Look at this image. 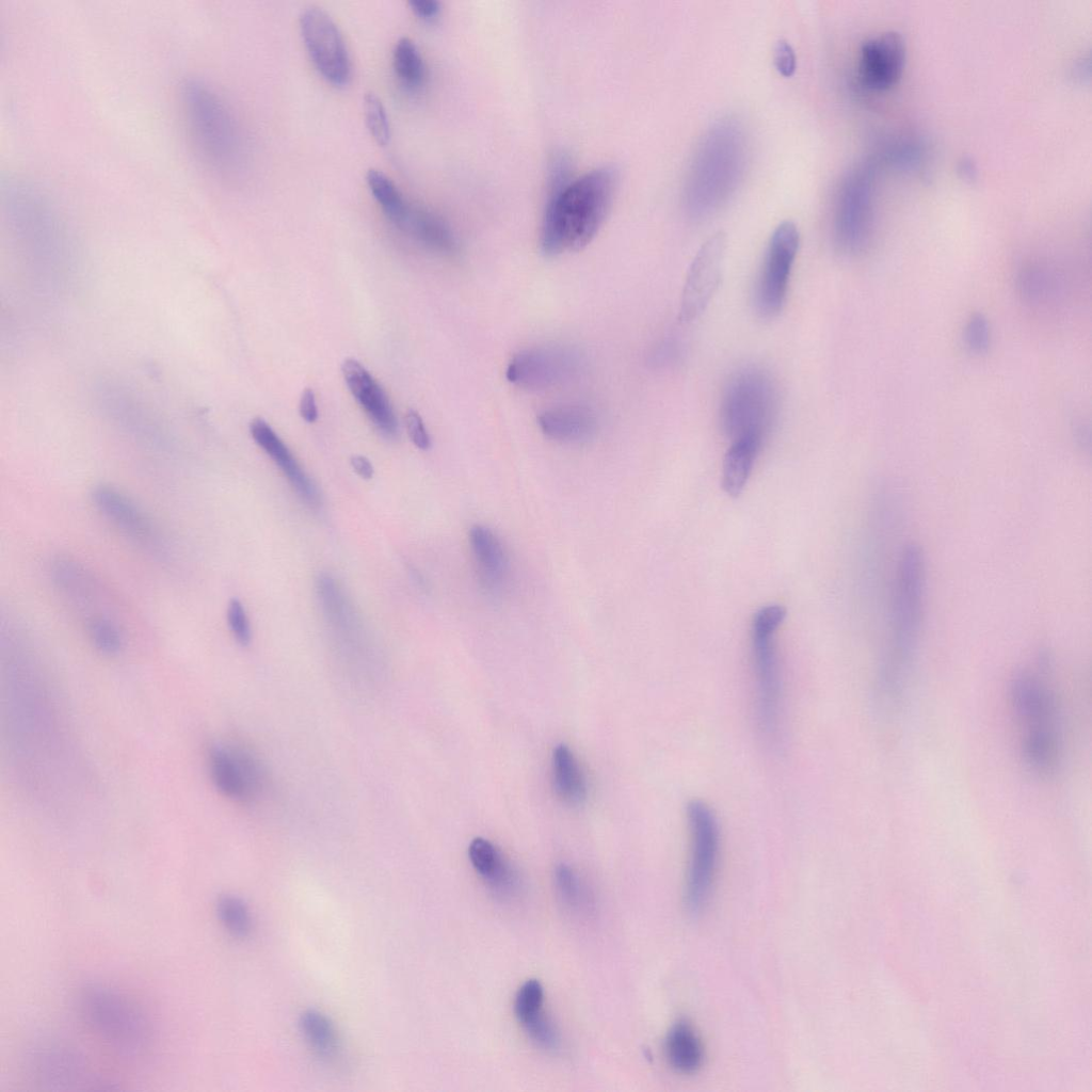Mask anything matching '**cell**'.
I'll return each mask as SVG.
<instances>
[{"mask_svg": "<svg viewBox=\"0 0 1092 1092\" xmlns=\"http://www.w3.org/2000/svg\"><path fill=\"white\" fill-rule=\"evenodd\" d=\"M614 188L615 175L609 167L557 184L542 223L543 253L558 256L588 245L606 220Z\"/></svg>", "mask_w": 1092, "mask_h": 1092, "instance_id": "1", "label": "cell"}, {"mask_svg": "<svg viewBox=\"0 0 1092 1092\" xmlns=\"http://www.w3.org/2000/svg\"><path fill=\"white\" fill-rule=\"evenodd\" d=\"M743 129L733 118H721L703 136L686 178L684 204L693 219L714 213L735 191L746 159Z\"/></svg>", "mask_w": 1092, "mask_h": 1092, "instance_id": "2", "label": "cell"}, {"mask_svg": "<svg viewBox=\"0 0 1092 1092\" xmlns=\"http://www.w3.org/2000/svg\"><path fill=\"white\" fill-rule=\"evenodd\" d=\"M924 597V557L917 546L910 545L898 562L892 597L890 640L879 678L881 695L892 702L902 691L917 647Z\"/></svg>", "mask_w": 1092, "mask_h": 1092, "instance_id": "3", "label": "cell"}, {"mask_svg": "<svg viewBox=\"0 0 1092 1092\" xmlns=\"http://www.w3.org/2000/svg\"><path fill=\"white\" fill-rule=\"evenodd\" d=\"M180 109L192 148L208 170L225 174L241 158V141L229 109L207 82L191 78L180 89Z\"/></svg>", "mask_w": 1092, "mask_h": 1092, "instance_id": "4", "label": "cell"}, {"mask_svg": "<svg viewBox=\"0 0 1092 1092\" xmlns=\"http://www.w3.org/2000/svg\"><path fill=\"white\" fill-rule=\"evenodd\" d=\"M1013 710L1022 725V749L1027 765L1037 773H1054L1060 760V735L1056 700L1048 685L1034 673H1018L1010 686Z\"/></svg>", "mask_w": 1092, "mask_h": 1092, "instance_id": "5", "label": "cell"}, {"mask_svg": "<svg viewBox=\"0 0 1092 1092\" xmlns=\"http://www.w3.org/2000/svg\"><path fill=\"white\" fill-rule=\"evenodd\" d=\"M79 1011L90 1030L119 1056L139 1057L150 1045L147 1017L116 990L103 985L85 987L79 996Z\"/></svg>", "mask_w": 1092, "mask_h": 1092, "instance_id": "6", "label": "cell"}, {"mask_svg": "<svg viewBox=\"0 0 1092 1092\" xmlns=\"http://www.w3.org/2000/svg\"><path fill=\"white\" fill-rule=\"evenodd\" d=\"M777 413V394L764 370L748 367L729 380L721 402V424L733 440H764Z\"/></svg>", "mask_w": 1092, "mask_h": 1092, "instance_id": "7", "label": "cell"}, {"mask_svg": "<svg viewBox=\"0 0 1092 1092\" xmlns=\"http://www.w3.org/2000/svg\"><path fill=\"white\" fill-rule=\"evenodd\" d=\"M689 854L686 876V904L691 913L701 912L709 901L720 858V824L713 809L703 800L686 806Z\"/></svg>", "mask_w": 1092, "mask_h": 1092, "instance_id": "8", "label": "cell"}, {"mask_svg": "<svg viewBox=\"0 0 1092 1092\" xmlns=\"http://www.w3.org/2000/svg\"><path fill=\"white\" fill-rule=\"evenodd\" d=\"M876 167L864 163L848 173L839 189L834 216V238L846 255L863 252L870 240L873 223Z\"/></svg>", "mask_w": 1092, "mask_h": 1092, "instance_id": "9", "label": "cell"}, {"mask_svg": "<svg viewBox=\"0 0 1092 1092\" xmlns=\"http://www.w3.org/2000/svg\"><path fill=\"white\" fill-rule=\"evenodd\" d=\"M800 245V232L791 221L780 223L772 232L756 284L755 305L765 318L783 308L792 266Z\"/></svg>", "mask_w": 1092, "mask_h": 1092, "instance_id": "10", "label": "cell"}, {"mask_svg": "<svg viewBox=\"0 0 1092 1092\" xmlns=\"http://www.w3.org/2000/svg\"><path fill=\"white\" fill-rule=\"evenodd\" d=\"M299 20L304 45L317 70L330 83L346 85L351 78V61L336 22L318 6L305 7Z\"/></svg>", "mask_w": 1092, "mask_h": 1092, "instance_id": "11", "label": "cell"}, {"mask_svg": "<svg viewBox=\"0 0 1092 1092\" xmlns=\"http://www.w3.org/2000/svg\"><path fill=\"white\" fill-rule=\"evenodd\" d=\"M581 363L579 353L572 348L534 347L513 356L507 368V379L521 388L547 389L573 379Z\"/></svg>", "mask_w": 1092, "mask_h": 1092, "instance_id": "12", "label": "cell"}, {"mask_svg": "<svg viewBox=\"0 0 1092 1092\" xmlns=\"http://www.w3.org/2000/svg\"><path fill=\"white\" fill-rule=\"evenodd\" d=\"M755 711L758 727L768 738L780 728L782 678L774 635L751 633Z\"/></svg>", "mask_w": 1092, "mask_h": 1092, "instance_id": "13", "label": "cell"}, {"mask_svg": "<svg viewBox=\"0 0 1092 1092\" xmlns=\"http://www.w3.org/2000/svg\"><path fill=\"white\" fill-rule=\"evenodd\" d=\"M726 251V235L720 230L710 236L694 256L682 288L679 320L689 323L707 308L719 288Z\"/></svg>", "mask_w": 1092, "mask_h": 1092, "instance_id": "14", "label": "cell"}, {"mask_svg": "<svg viewBox=\"0 0 1092 1092\" xmlns=\"http://www.w3.org/2000/svg\"><path fill=\"white\" fill-rule=\"evenodd\" d=\"M208 766L214 787L230 800L248 802L260 790L262 773L259 764L241 746L227 743L212 745Z\"/></svg>", "mask_w": 1092, "mask_h": 1092, "instance_id": "15", "label": "cell"}, {"mask_svg": "<svg viewBox=\"0 0 1092 1092\" xmlns=\"http://www.w3.org/2000/svg\"><path fill=\"white\" fill-rule=\"evenodd\" d=\"M905 60L902 37L896 32H885L866 41L858 57V79L871 91L892 87L901 77Z\"/></svg>", "mask_w": 1092, "mask_h": 1092, "instance_id": "16", "label": "cell"}, {"mask_svg": "<svg viewBox=\"0 0 1092 1092\" xmlns=\"http://www.w3.org/2000/svg\"><path fill=\"white\" fill-rule=\"evenodd\" d=\"M95 508L116 528L143 545L157 542V532L148 516L127 495L115 487L99 485L92 492Z\"/></svg>", "mask_w": 1092, "mask_h": 1092, "instance_id": "17", "label": "cell"}, {"mask_svg": "<svg viewBox=\"0 0 1092 1092\" xmlns=\"http://www.w3.org/2000/svg\"><path fill=\"white\" fill-rule=\"evenodd\" d=\"M468 540L481 588L488 594H499L510 573V560L502 541L483 525H473Z\"/></svg>", "mask_w": 1092, "mask_h": 1092, "instance_id": "18", "label": "cell"}, {"mask_svg": "<svg viewBox=\"0 0 1092 1092\" xmlns=\"http://www.w3.org/2000/svg\"><path fill=\"white\" fill-rule=\"evenodd\" d=\"M256 444L274 461L302 501L310 508L321 504L317 485L300 466L291 451L262 418H255L250 425Z\"/></svg>", "mask_w": 1092, "mask_h": 1092, "instance_id": "19", "label": "cell"}, {"mask_svg": "<svg viewBox=\"0 0 1092 1092\" xmlns=\"http://www.w3.org/2000/svg\"><path fill=\"white\" fill-rule=\"evenodd\" d=\"M343 379L358 403L386 435H394L398 422L387 396L366 368L354 358H347L341 365Z\"/></svg>", "mask_w": 1092, "mask_h": 1092, "instance_id": "20", "label": "cell"}, {"mask_svg": "<svg viewBox=\"0 0 1092 1092\" xmlns=\"http://www.w3.org/2000/svg\"><path fill=\"white\" fill-rule=\"evenodd\" d=\"M537 423L545 436L563 444L585 443L594 436L597 428L593 413L579 405L547 408L539 415Z\"/></svg>", "mask_w": 1092, "mask_h": 1092, "instance_id": "21", "label": "cell"}, {"mask_svg": "<svg viewBox=\"0 0 1092 1092\" xmlns=\"http://www.w3.org/2000/svg\"><path fill=\"white\" fill-rule=\"evenodd\" d=\"M34 1072L43 1083L62 1089L86 1081L87 1067L75 1051L48 1047L34 1055Z\"/></svg>", "mask_w": 1092, "mask_h": 1092, "instance_id": "22", "label": "cell"}, {"mask_svg": "<svg viewBox=\"0 0 1092 1092\" xmlns=\"http://www.w3.org/2000/svg\"><path fill=\"white\" fill-rule=\"evenodd\" d=\"M427 247L452 254L456 251V240L449 225L434 212L411 204L410 210L400 225Z\"/></svg>", "mask_w": 1092, "mask_h": 1092, "instance_id": "23", "label": "cell"}, {"mask_svg": "<svg viewBox=\"0 0 1092 1092\" xmlns=\"http://www.w3.org/2000/svg\"><path fill=\"white\" fill-rule=\"evenodd\" d=\"M664 1051L669 1064L681 1074L697 1072L704 1061L702 1041L694 1028L686 1021H679L669 1030Z\"/></svg>", "mask_w": 1092, "mask_h": 1092, "instance_id": "24", "label": "cell"}, {"mask_svg": "<svg viewBox=\"0 0 1092 1092\" xmlns=\"http://www.w3.org/2000/svg\"><path fill=\"white\" fill-rule=\"evenodd\" d=\"M762 441L755 438H739L727 449L722 468V487L732 497L739 496L753 469Z\"/></svg>", "mask_w": 1092, "mask_h": 1092, "instance_id": "25", "label": "cell"}, {"mask_svg": "<svg viewBox=\"0 0 1092 1092\" xmlns=\"http://www.w3.org/2000/svg\"><path fill=\"white\" fill-rule=\"evenodd\" d=\"M551 769L553 788L558 797L567 804H581L587 797V786L581 769L567 745H556Z\"/></svg>", "mask_w": 1092, "mask_h": 1092, "instance_id": "26", "label": "cell"}, {"mask_svg": "<svg viewBox=\"0 0 1092 1092\" xmlns=\"http://www.w3.org/2000/svg\"><path fill=\"white\" fill-rule=\"evenodd\" d=\"M468 856L475 870L498 890H509L514 884V874L500 851L487 839L477 837L468 848Z\"/></svg>", "mask_w": 1092, "mask_h": 1092, "instance_id": "27", "label": "cell"}, {"mask_svg": "<svg viewBox=\"0 0 1092 1092\" xmlns=\"http://www.w3.org/2000/svg\"><path fill=\"white\" fill-rule=\"evenodd\" d=\"M366 180L373 197L387 218L399 227L410 210L411 203L382 171L370 168L366 174Z\"/></svg>", "mask_w": 1092, "mask_h": 1092, "instance_id": "28", "label": "cell"}, {"mask_svg": "<svg viewBox=\"0 0 1092 1092\" xmlns=\"http://www.w3.org/2000/svg\"><path fill=\"white\" fill-rule=\"evenodd\" d=\"M392 62L400 82L408 90H418L424 81L425 68L416 44L410 37H401L395 45Z\"/></svg>", "mask_w": 1092, "mask_h": 1092, "instance_id": "29", "label": "cell"}, {"mask_svg": "<svg viewBox=\"0 0 1092 1092\" xmlns=\"http://www.w3.org/2000/svg\"><path fill=\"white\" fill-rule=\"evenodd\" d=\"M301 1030L310 1046L321 1056H332L337 1040L330 1021L317 1011H306L301 1016Z\"/></svg>", "mask_w": 1092, "mask_h": 1092, "instance_id": "30", "label": "cell"}, {"mask_svg": "<svg viewBox=\"0 0 1092 1092\" xmlns=\"http://www.w3.org/2000/svg\"><path fill=\"white\" fill-rule=\"evenodd\" d=\"M216 913L224 928L235 937L247 935L251 927L248 910L245 903L232 895H223L218 899Z\"/></svg>", "mask_w": 1092, "mask_h": 1092, "instance_id": "31", "label": "cell"}, {"mask_svg": "<svg viewBox=\"0 0 1092 1092\" xmlns=\"http://www.w3.org/2000/svg\"><path fill=\"white\" fill-rule=\"evenodd\" d=\"M87 632L95 648L105 655H116L123 648L124 637L119 626L108 616L92 617Z\"/></svg>", "mask_w": 1092, "mask_h": 1092, "instance_id": "32", "label": "cell"}, {"mask_svg": "<svg viewBox=\"0 0 1092 1092\" xmlns=\"http://www.w3.org/2000/svg\"><path fill=\"white\" fill-rule=\"evenodd\" d=\"M544 990L536 979L527 980L517 991L514 1000V1013L524 1025L543 1012Z\"/></svg>", "mask_w": 1092, "mask_h": 1092, "instance_id": "33", "label": "cell"}, {"mask_svg": "<svg viewBox=\"0 0 1092 1092\" xmlns=\"http://www.w3.org/2000/svg\"><path fill=\"white\" fill-rule=\"evenodd\" d=\"M364 112L367 128L374 141L385 146L390 139V125L385 107L380 97L368 92L364 98Z\"/></svg>", "mask_w": 1092, "mask_h": 1092, "instance_id": "34", "label": "cell"}, {"mask_svg": "<svg viewBox=\"0 0 1092 1092\" xmlns=\"http://www.w3.org/2000/svg\"><path fill=\"white\" fill-rule=\"evenodd\" d=\"M1021 293L1030 302L1045 299L1054 287L1050 275L1039 267H1028L1018 277Z\"/></svg>", "mask_w": 1092, "mask_h": 1092, "instance_id": "35", "label": "cell"}, {"mask_svg": "<svg viewBox=\"0 0 1092 1092\" xmlns=\"http://www.w3.org/2000/svg\"><path fill=\"white\" fill-rule=\"evenodd\" d=\"M964 340L968 350L975 354L987 351L991 331L986 318L980 314L971 316L965 326Z\"/></svg>", "mask_w": 1092, "mask_h": 1092, "instance_id": "36", "label": "cell"}, {"mask_svg": "<svg viewBox=\"0 0 1092 1092\" xmlns=\"http://www.w3.org/2000/svg\"><path fill=\"white\" fill-rule=\"evenodd\" d=\"M227 624L235 640L242 646L250 644L252 631L250 621L242 603L232 598L229 600L226 611Z\"/></svg>", "mask_w": 1092, "mask_h": 1092, "instance_id": "37", "label": "cell"}, {"mask_svg": "<svg viewBox=\"0 0 1092 1092\" xmlns=\"http://www.w3.org/2000/svg\"><path fill=\"white\" fill-rule=\"evenodd\" d=\"M556 886L560 897L569 906H577L581 898V888L575 872L564 864L555 871Z\"/></svg>", "mask_w": 1092, "mask_h": 1092, "instance_id": "38", "label": "cell"}, {"mask_svg": "<svg viewBox=\"0 0 1092 1092\" xmlns=\"http://www.w3.org/2000/svg\"><path fill=\"white\" fill-rule=\"evenodd\" d=\"M530 1038L544 1048H556L559 1042L558 1032L552 1023L540 1013L523 1025Z\"/></svg>", "mask_w": 1092, "mask_h": 1092, "instance_id": "39", "label": "cell"}, {"mask_svg": "<svg viewBox=\"0 0 1092 1092\" xmlns=\"http://www.w3.org/2000/svg\"><path fill=\"white\" fill-rule=\"evenodd\" d=\"M786 616V609L780 605L760 608L753 616L751 632L774 635Z\"/></svg>", "mask_w": 1092, "mask_h": 1092, "instance_id": "40", "label": "cell"}, {"mask_svg": "<svg viewBox=\"0 0 1092 1092\" xmlns=\"http://www.w3.org/2000/svg\"><path fill=\"white\" fill-rule=\"evenodd\" d=\"M774 65L776 70L784 77H791L797 68V58L793 48L786 39H778L774 46Z\"/></svg>", "mask_w": 1092, "mask_h": 1092, "instance_id": "41", "label": "cell"}, {"mask_svg": "<svg viewBox=\"0 0 1092 1092\" xmlns=\"http://www.w3.org/2000/svg\"><path fill=\"white\" fill-rule=\"evenodd\" d=\"M405 425L412 443L420 450H428L431 446V439L416 410L411 408L406 412Z\"/></svg>", "mask_w": 1092, "mask_h": 1092, "instance_id": "42", "label": "cell"}, {"mask_svg": "<svg viewBox=\"0 0 1092 1092\" xmlns=\"http://www.w3.org/2000/svg\"><path fill=\"white\" fill-rule=\"evenodd\" d=\"M408 5L416 16L424 20L434 19L440 12V3L436 0H411Z\"/></svg>", "mask_w": 1092, "mask_h": 1092, "instance_id": "43", "label": "cell"}, {"mask_svg": "<svg viewBox=\"0 0 1092 1092\" xmlns=\"http://www.w3.org/2000/svg\"><path fill=\"white\" fill-rule=\"evenodd\" d=\"M299 412L301 417L306 422H315L318 418V410L316 405L315 392L311 388H305L302 392Z\"/></svg>", "mask_w": 1092, "mask_h": 1092, "instance_id": "44", "label": "cell"}, {"mask_svg": "<svg viewBox=\"0 0 1092 1092\" xmlns=\"http://www.w3.org/2000/svg\"><path fill=\"white\" fill-rule=\"evenodd\" d=\"M354 471L363 479L369 480L373 477L374 469L371 462L364 455H353L350 460Z\"/></svg>", "mask_w": 1092, "mask_h": 1092, "instance_id": "45", "label": "cell"}]
</instances>
